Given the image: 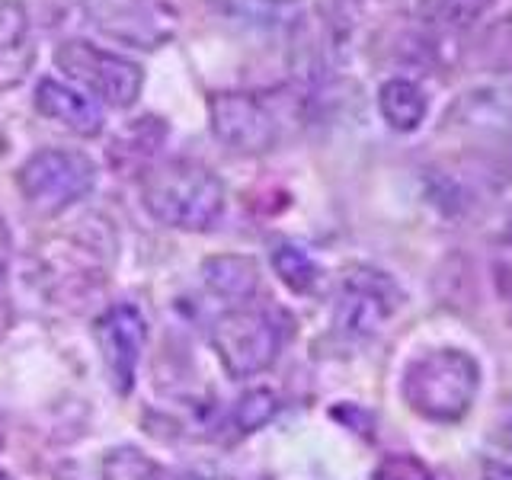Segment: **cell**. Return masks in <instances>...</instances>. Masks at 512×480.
<instances>
[{
  "label": "cell",
  "mask_w": 512,
  "mask_h": 480,
  "mask_svg": "<svg viewBox=\"0 0 512 480\" xmlns=\"http://www.w3.org/2000/svg\"><path fill=\"white\" fill-rule=\"evenodd\" d=\"M442 135L487 173H512V87L461 93L442 119Z\"/></svg>",
  "instance_id": "7a4b0ae2"
},
{
  "label": "cell",
  "mask_w": 512,
  "mask_h": 480,
  "mask_svg": "<svg viewBox=\"0 0 512 480\" xmlns=\"http://www.w3.org/2000/svg\"><path fill=\"white\" fill-rule=\"evenodd\" d=\"M10 263H13V240H10V228L4 224V218H0V285L7 282Z\"/></svg>",
  "instance_id": "44dd1931"
},
{
  "label": "cell",
  "mask_w": 512,
  "mask_h": 480,
  "mask_svg": "<svg viewBox=\"0 0 512 480\" xmlns=\"http://www.w3.org/2000/svg\"><path fill=\"white\" fill-rule=\"evenodd\" d=\"M375 480H436L432 471L413 455H391L378 464Z\"/></svg>",
  "instance_id": "d6986e66"
},
{
  "label": "cell",
  "mask_w": 512,
  "mask_h": 480,
  "mask_svg": "<svg viewBox=\"0 0 512 480\" xmlns=\"http://www.w3.org/2000/svg\"><path fill=\"white\" fill-rule=\"evenodd\" d=\"M0 445H4V416H0Z\"/></svg>",
  "instance_id": "cb8c5ba5"
},
{
  "label": "cell",
  "mask_w": 512,
  "mask_h": 480,
  "mask_svg": "<svg viewBox=\"0 0 512 480\" xmlns=\"http://www.w3.org/2000/svg\"><path fill=\"white\" fill-rule=\"evenodd\" d=\"M36 109L45 119L64 125L80 138H96L103 132V106L93 103L87 93L64 87L61 80L45 77L36 87Z\"/></svg>",
  "instance_id": "7c38bea8"
},
{
  "label": "cell",
  "mask_w": 512,
  "mask_h": 480,
  "mask_svg": "<svg viewBox=\"0 0 512 480\" xmlns=\"http://www.w3.org/2000/svg\"><path fill=\"white\" fill-rule=\"evenodd\" d=\"M141 202L167 228L208 231L224 212V186L202 164L170 160L144 173Z\"/></svg>",
  "instance_id": "6da1fadb"
},
{
  "label": "cell",
  "mask_w": 512,
  "mask_h": 480,
  "mask_svg": "<svg viewBox=\"0 0 512 480\" xmlns=\"http://www.w3.org/2000/svg\"><path fill=\"white\" fill-rule=\"evenodd\" d=\"M496 439H500L506 448H512V410L506 413V420L496 426Z\"/></svg>",
  "instance_id": "603a6c76"
},
{
  "label": "cell",
  "mask_w": 512,
  "mask_h": 480,
  "mask_svg": "<svg viewBox=\"0 0 512 480\" xmlns=\"http://www.w3.org/2000/svg\"><path fill=\"white\" fill-rule=\"evenodd\" d=\"M397 301L400 292L391 276L368 266H356L343 276L333 308V324L349 340H368V336H375L391 320V314L397 311Z\"/></svg>",
  "instance_id": "52a82bcc"
},
{
  "label": "cell",
  "mask_w": 512,
  "mask_h": 480,
  "mask_svg": "<svg viewBox=\"0 0 512 480\" xmlns=\"http://www.w3.org/2000/svg\"><path fill=\"white\" fill-rule=\"evenodd\" d=\"M0 480H7V477H4V474H0Z\"/></svg>",
  "instance_id": "d4e9b609"
},
{
  "label": "cell",
  "mask_w": 512,
  "mask_h": 480,
  "mask_svg": "<svg viewBox=\"0 0 512 480\" xmlns=\"http://www.w3.org/2000/svg\"><path fill=\"white\" fill-rule=\"evenodd\" d=\"M202 279L218 298L250 301L256 295V288H260V269H256L250 256L221 253V256H208L202 263Z\"/></svg>",
  "instance_id": "4fadbf2b"
},
{
  "label": "cell",
  "mask_w": 512,
  "mask_h": 480,
  "mask_svg": "<svg viewBox=\"0 0 512 480\" xmlns=\"http://www.w3.org/2000/svg\"><path fill=\"white\" fill-rule=\"evenodd\" d=\"M279 413V397L269 388H250L234 407V423L240 432H256L263 429L272 416Z\"/></svg>",
  "instance_id": "ac0fdd59"
},
{
  "label": "cell",
  "mask_w": 512,
  "mask_h": 480,
  "mask_svg": "<svg viewBox=\"0 0 512 480\" xmlns=\"http://www.w3.org/2000/svg\"><path fill=\"white\" fill-rule=\"evenodd\" d=\"M96 32L132 48H160L173 39V13L157 0H84Z\"/></svg>",
  "instance_id": "9c48e42d"
},
{
  "label": "cell",
  "mask_w": 512,
  "mask_h": 480,
  "mask_svg": "<svg viewBox=\"0 0 512 480\" xmlns=\"http://www.w3.org/2000/svg\"><path fill=\"white\" fill-rule=\"evenodd\" d=\"M378 112L394 132H416V128L426 122L429 100L416 80L391 77V80H384L378 90Z\"/></svg>",
  "instance_id": "5bb4252c"
},
{
  "label": "cell",
  "mask_w": 512,
  "mask_h": 480,
  "mask_svg": "<svg viewBox=\"0 0 512 480\" xmlns=\"http://www.w3.org/2000/svg\"><path fill=\"white\" fill-rule=\"evenodd\" d=\"M288 324L272 311L240 308L224 314L212 330V346L231 378H253L279 359Z\"/></svg>",
  "instance_id": "277c9868"
},
{
  "label": "cell",
  "mask_w": 512,
  "mask_h": 480,
  "mask_svg": "<svg viewBox=\"0 0 512 480\" xmlns=\"http://www.w3.org/2000/svg\"><path fill=\"white\" fill-rule=\"evenodd\" d=\"M55 64L77 84H84L90 93L100 96L103 103L128 109L138 103L144 87V71L135 61L122 55H112L106 48H96L84 39L61 42L55 48Z\"/></svg>",
  "instance_id": "8992f818"
},
{
  "label": "cell",
  "mask_w": 512,
  "mask_h": 480,
  "mask_svg": "<svg viewBox=\"0 0 512 480\" xmlns=\"http://www.w3.org/2000/svg\"><path fill=\"white\" fill-rule=\"evenodd\" d=\"M484 480H512V461H487Z\"/></svg>",
  "instance_id": "7402d4cb"
},
{
  "label": "cell",
  "mask_w": 512,
  "mask_h": 480,
  "mask_svg": "<svg viewBox=\"0 0 512 480\" xmlns=\"http://www.w3.org/2000/svg\"><path fill=\"white\" fill-rule=\"evenodd\" d=\"M480 388V368L464 349H436L410 362L404 375L407 404L432 423H458Z\"/></svg>",
  "instance_id": "3957f363"
},
{
  "label": "cell",
  "mask_w": 512,
  "mask_h": 480,
  "mask_svg": "<svg viewBox=\"0 0 512 480\" xmlns=\"http://www.w3.org/2000/svg\"><path fill=\"white\" fill-rule=\"evenodd\" d=\"M468 68L490 71V74H509L512 71V13L490 23L468 48Z\"/></svg>",
  "instance_id": "9a60e30c"
},
{
  "label": "cell",
  "mask_w": 512,
  "mask_h": 480,
  "mask_svg": "<svg viewBox=\"0 0 512 480\" xmlns=\"http://www.w3.org/2000/svg\"><path fill=\"white\" fill-rule=\"evenodd\" d=\"M26 205L39 215H58L96 186V164L80 151L45 148L32 154L16 173Z\"/></svg>",
  "instance_id": "5b68a950"
},
{
  "label": "cell",
  "mask_w": 512,
  "mask_h": 480,
  "mask_svg": "<svg viewBox=\"0 0 512 480\" xmlns=\"http://www.w3.org/2000/svg\"><path fill=\"white\" fill-rule=\"evenodd\" d=\"M496 0H416V13L432 29L458 32L471 29L480 16L493 10Z\"/></svg>",
  "instance_id": "2e32d148"
},
{
  "label": "cell",
  "mask_w": 512,
  "mask_h": 480,
  "mask_svg": "<svg viewBox=\"0 0 512 480\" xmlns=\"http://www.w3.org/2000/svg\"><path fill=\"white\" fill-rule=\"evenodd\" d=\"M144 340H148V320L135 304H116L96 320V343L103 349L112 388L119 394H128L135 388Z\"/></svg>",
  "instance_id": "30bf717a"
},
{
  "label": "cell",
  "mask_w": 512,
  "mask_h": 480,
  "mask_svg": "<svg viewBox=\"0 0 512 480\" xmlns=\"http://www.w3.org/2000/svg\"><path fill=\"white\" fill-rule=\"evenodd\" d=\"M36 64V39L23 0H0V93L20 87Z\"/></svg>",
  "instance_id": "8fae6325"
},
{
  "label": "cell",
  "mask_w": 512,
  "mask_h": 480,
  "mask_svg": "<svg viewBox=\"0 0 512 480\" xmlns=\"http://www.w3.org/2000/svg\"><path fill=\"white\" fill-rule=\"evenodd\" d=\"M493 276H496V288H500V295L512 304V221L506 224V231L500 237V247H496Z\"/></svg>",
  "instance_id": "ffe728a7"
},
{
  "label": "cell",
  "mask_w": 512,
  "mask_h": 480,
  "mask_svg": "<svg viewBox=\"0 0 512 480\" xmlns=\"http://www.w3.org/2000/svg\"><path fill=\"white\" fill-rule=\"evenodd\" d=\"M272 266H276L279 279L298 295H308L320 282V266L314 263V256L308 250H301L295 244H282L272 253Z\"/></svg>",
  "instance_id": "e0dca14e"
},
{
  "label": "cell",
  "mask_w": 512,
  "mask_h": 480,
  "mask_svg": "<svg viewBox=\"0 0 512 480\" xmlns=\"http://www.w3.org/2000/svg\"><path fill=\"white\" fill-rule=\"evenodd\" d=\"M215 138L234 154H266L279 141V119L253 93H218L208 100Z\"/></svg>",
  "instance_id": "ba28073f"
}]
</instances>
